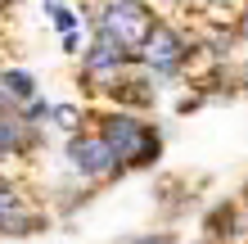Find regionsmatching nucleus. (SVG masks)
<instances>
[{
  "mask_svg": "<svg viewBox=\"0 0 248 244\" xmlns=\"http://www.w3.org/2000/svg\"><path fill=\"white\" fill-rule=\"evenodd\" d=\"M154 23H158V18H154V9H149V5H140V0H113V5L95 18V32L113 36L122 50L136 54L144 41H149Z\"/></svg>",
  "mask_w": 248,
  "mask_h": 244,
  "instance_id": "f03ea898",
  "label": "nucleus"
},
{
  "mask_svg": "<svg viewBox=\"0 0 248 244\" xmlns=\"http://www.w3.org/2000/svg\"><path fill=\"white\" fill-rule=\"evenodd\" d=\"M0 91H5L14 104H27V99H36V81H32V73H23V68H9V73H0Z\"/></svg>",
  "mask_w": 248,
  "mask_h": 244,
  "instance_id": "6e6552de",
  "label": "nucleus"
},
{
  "mask_svg": "<svg viewBox=\"0 0 248 244\" xmlns=\"http://www.w3.org/2000/svg\"><path fill=\"white\" fill-rule=\"evenodd\" d=\"M131 244H176V240H171V235H163V231H158V235H136V240H131Z\"/></svg>",
  "mask_w": 248,
  "mask_h": 244,
  "instance_id": "9b49d317",
  "label": "nucleus"
},
{
  "mask_svg": "<svg viewBox=\"0 0 248 244\" xmlns=\"http://www.w3.org/2000/svg\"><path fill=\"white\" fill-rule=\"evenodd\" d=\"M136 59L131 50H122L113 36H104V32H95V46L86 50V59H81V68H86V77H95V81H113L118 86V73Z\"/></svg>",
  "mask_w": 248,
  "mask_h": 244,
  "instance_id": "39448f33",
  "label": "nucleus"
},
{
  "mask_svg": "<svg viewBox=\"0 0 248 244\" xmlns=\"http://www.w3.org/2000/svg\"><path fill=\"white\" fill-rule=\"evenodd\" d=\"M41 226H46V217H41L14 185L0 181V235H36Z\"/></svg>",
  "mask_w": 248,
  "mask_h": 244,
  "instance_id": "423d86ee",
  "label": "nucleus"
},
{
  "mask_svg": "<svg viewBox=\"0 0 248 244\" xmlns=\"http://www.w3.org/2000/svg\"><path fill=\"white\" fill-rule=\"evenodd\" d=\"M136 59L149 68V73H176V68L189 59V41H185L171 23H154V32H149V41L136 50Z\"/></svg>",
  "mask_w": 248,
  "mask_h": 244,
  "instance_id": "20e7f679",
  "label": "nucleus"
},
{
  "mask_svg": "<svg viewBox=\"0 0 248 244\" xmlns=\"http://www.w3.org/2000/svg\"><path fill=\"white\" fill-rule=\"evenodd\" d=\"M50 118L59 122L68 136H72V131H81V109H77V104H54V109H50Z\"/></svg>",
  "mask_w": 248,
  "mask_h": 244,
  "instance_id": "1a4fd4ad",
  "label": "nucleus"
},
{
  "mask_svg": "<svg viewBox=\"0 0 248 244\" xmlns=\"http://www.w3.org/2000/svg\"><path fill=\"white\" fill-rule=\"evenodd\" d=\"M68 167L77 172V177H86V181H104V177H113V172L122 177L108 140L99 131H72L68 136Z\"/></svg>",
  "mask_w": 248,
  "mask_h": 244,
  "instance_id": "7ed1b4c3",
  "label": "nucleus"
},
{
  "mask_svg": "<svg viewBox=\"0 0 248 244\" xmlns=\"http://www.w3.org/2000/svg\"><path fill=\"white\" fill-rule=\"evenodd\" d=\"M50 18H54V27H59V32H77V14H72V9H54Z\"/></svg>",
  "mask_w": 248,
  "mask_h": 244,
  "instance_id": "9d476101",
  "label": "nucleus"
},
{
  "mask_svg": "<svg viewBox=\"0 0 248 244\" xmlns=\"http://www.w3.org/2000/svg\"><path fill=\"white\" fill-rule=\"evenodd\" d=\"M36 145V131L23 113H0V159H14V154H27Z\"/></svg>",
  "mask_w": 248,
  "mask_h": 244,
  "instance_id": "0eeeda50",
  "label": "nucleus"
},
{
  "mask_svg": "<svg viewBox=\"0 0 248 244\" xmlns=\"http://www.w3.org/2000/svg\"><path fill=\"white\" fill-rule=\"evenodd\" d=\"M99 136L108 140V149H113V159H118V167H149L158 159V131L144 118H136V113H108L104 122H99Z\"/></svg>",
  "mask_w": 248,
  "mask_h": 244,
  "instance_id": "f257e3e1",
  "label": "nucleus"
}]
</instances>
